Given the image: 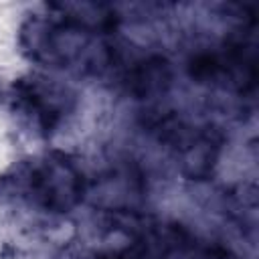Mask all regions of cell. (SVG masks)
I'll use <instances>...</instances> for the list:
<instances>
[{
  "instance_id": "cell-1",
  "label": "cell",
  "mask_w": 259,
  "mask_h": 259,
  "mask_svg": "<svg viewBox=\"0 0 259 259\" xmlns=\"http://www.w3.org/2000/svg\"><path fill=\"white\" fill-rule=\"evenodd\" d=\"M24 40L32 57L51 67L97 71L109 65V47L99 40L97 32L67 18L61 22H32Z\"/></svg>"
},
{
  "instance_id": "cell-2",
  "label": "cell",
  "mask_w": 259,
  "mask_h": 259,
  "mask_svg": "<svg viewBox=\"0 0 259 259\" xmlns=\"http://www.w3.org/2000/svg\"><path fill=\"white\" fill-rule=\"evenodd\" d=\"M28 192L32 200L55 212L71 210L83 196V176L67 158H47L32 168L28 176Z\"/></svg>"
},
{
  "instance_id": "cell-3",
  "label": "cell",
  "mask_w": 259,
  "mask_h": 259,
  "mask_svg": "<svg viewBox=\"0 0 259 259\" xmlns=\"http://www.w3.org/2000/svg\"><path fill=\"white\" fill-rule=\"evenodd\" d=\"M127 93L138 99H150L164 95L172 85V67L170 61L162 55H150L136 61L123 77Z\"/></svg>"
},
{
  "instance_id": "cell-4",
  "label": "cell",
  "mask_w": 259,
  "mask_h": 259,
  "mask_svg": "<svg viewBox=\"0 0 259 259\" xmlns=\"http://www.w3.org/2000/svg\"><path fill=\"white\" fill-rule=\"evenodd\" d=\"M221 152V138L210 130H192L186 142L178 148L180 166L184 176L204 180L212 174Z\"/></svg>"
},
{
  "instance_id": "cell-5",
  "label": "cell",
  "mask_w": 259,
  "mask_h": 259,
  "mask_svg": "<svg viewBox=\"0 0 259 259\" xmlns=\"http://www.w3.org/2000/svg\"><path fill=\"white\" fill-rule=\"evenodd\" d=\"M93 202L115 210V212H130V208L142 198L144 186L142 178L127 170H117L109 176H103L93 188Z\"/></svg>"
},
{
  "instance_id": "cell-6",
  "label": "cell",
  "mask_w": 259,
  "mask_h": 259,
  "mask_svg": "<svg viewBox=\"0 0 259 259\" xmlns=\"http://www.w3.org/2000/svg\"><path fill=\"white\" fill-rule=\"evenodd\" d=\"M196 259H227V257H225L223 251H210V249H206V251H202Z\"/></svg>"
}]
</instances>
